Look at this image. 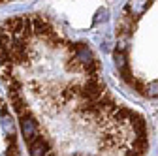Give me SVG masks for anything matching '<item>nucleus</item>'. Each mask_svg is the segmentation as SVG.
Masks as SVG:
<instances>
[{"mask_svg": "<svg viewBox=\"0 0 158 156\" xmlns=\"http://www.w3.org/2000/svg\"><path fill=\"white\" fill-rule=\"evenodd\" d=\"M0 83L28 154H143L141 115L118 104L92 49L44 13L0 21Z\"/></svg>", "mask_w": 158, "mask_h": 156, "instance_id": "1", "label": "nucleus"}, {"mask_svg": "<svg viewBox=\"0 0 158 156\" xmlns=\"http://www.w3.org/2000/svg\"><path fill=\"white\" fill-rule=\"evenodd\" d=\"M8 2H15V0H0V6H2V4H8Z\"/></svg>", "mask_w": 158, "mask_h": 156, "instance_id": "2", "label": "nucleus"}]
</instances>
